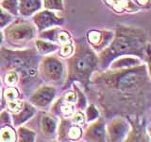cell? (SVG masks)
Instances as JSON below:
<instances>
[{
  "mask_svg": "<svg viewBox=\"0 0 151 142\" xmlns=\"http://www.w3.org/2000/svg\"><path fill=\"white\" fill-rule=\"evenodd\" d=\"M150 67L146 63L121 69L96 70L86 92L106 120L146 117L151 101Z\"/></svg>",
  "mask_w": 151,
  "mask_h": 142,
  "instance_id": "obj_1",
  "label": "cell"
},
{
  "mask_svg": "<svg viewBox=\"0 0 151 142\" xmlns=\"http://www.w3.org/2000/svg\"><path fill=\"white\" fill-rule=\"evenodd\" d=\"M122 56H135L149 65L150 43L145 30L142 28L118 25L114 36L105 49L97 53L98 68L106 69L111 62Z\"/></svg>",
  "mask_w": 151,
  "mask_h": 142,
  "instance_id": "obj_2",
  "label": "cell"
},
{
  "mask_svg": "<svg viewBox=\"0 0 151 142\" xmlns=\"http://www.w3.org/2000/svg\"><path fill=\"white\" fill-rule=\"evenodd\" d=\"M42 57L33 46L22 49H12L2 45L0 46V73L15 71L19 76L18 88L27 99L33 90L42 83L39 75Z\"/></svg>",
  "mask_w": 151,
  "mask_h": 142,
  "instance_id": "obj_3",
  "label": "cell"
},
{
  "mask_svg": "<svg viewBox=\"0 0 151 142\" xmlns=\"http://www.w3.org/2000/svg\"><path fill=\"white\" fill-rule=\"evenodd\" d=\"M74 41L75 49L73 54L65 60L66 79L60 90L63 91L77 83L86 93L92 75L99 69L97 53L87 44L85 37L74 38Z\"/></svg>",
  "mask_w": 151,
  "mask_h": 142,
  "instance_id": "obj_4",
  "label": "cell"
},
{
  "mask_svg": "<svg viewBox=\"0 0 151 142\" xmlns=\"http://www.w3.org/2000/svg\"><path fill=\"white\" fill-rule=\"evenodd\" d=\"M3 46L12 49H22L33 46L38 31L31 19L17 16L3 30Z\"/></svg>",
  "mask_w": 151,
  "mask_h": 142,
  "instance_id": "obj_5",
  "label": "cell"
},
{
  "mask_svg": "<svg viewBox=\"0 0 151 142\" xmlns=\"http://www.w3.org/2000/svg\"><path fill=\"white\" fill-rule=\"evenodd\" d=\"M39 75L42 83L60 89L66 79L65 60L56 54L42 56L39 64Z\"/></svg>",
  "mask_w": 151,
  "mask_h": 142,
  "instance_id": "obj_6",
  "label": "cell"
},
{
  "mask_svg": "<svg viewBox=\"0 0 151 142\" xmlns=\"http://www.w3.org/2000/svg\"><path fill=\"white\" fill-rule=\"evenodd\" d=\"M59 118L48 111L38 110L25 126L36 134V141H56Z\"/></svg>",
  "mask_w": 151,
  "mask_h": 142,
  "instance_id": "obj_7",
  "label": "cell"
},
{
  "mask_svg": "<svg viewBox=\"0 0 151 142\" xmlns=\"http://www.w3.org/2000/svg\"><path fill=\"white\" fill-rule=\"evenodd\" d=\"M60 92V96H57L54 101L52 102L48 112L58 118L71 117L76 111H78L76 108L77 93L72 86Z\"/></svg>",
  "mask_w": 151,
  "mask_h": 142,
  "instance_id": "obj_8",
  "label": "cell"
},
{
  "mask_svg": "<svg viewBox=\"0 0 151 142\" xmlns=\"http://www.w3.org/2000/svg\"><path fill=\"white\" fill-rule=\"evenodd\" d=\"M58 96V88L56 86L46 83H42L27 98L37 110H45L48 109L56 97Z\"/></svg>",
  "mask_w": 151,
  "mask_h": 142,
  "instance_id": "obj_9",
  "label": "cell"
},
{
  "mask_svg": "<svg viewBox=\"0 0 151 142\" xmlns=\"http://www.w3.org/2000/svg\"><path fill=\"white\" fill-rule=\"evenodd\" d=\"M130 129L129 121L127 117L116 116L106 121V137L109 142L125 141Z\"/></svg>",
  "mask_w": 151,
  "mask_h": 142,
  "instance_id": "obj_10",
  "label": "cell"
},
{
  "mask_svg": "<svg viewBox=\"0 0 151 142\" xmlns=\"http://www.w3.org/2000/svg\"><path fill=\"white\" fill-rule=\"evenodd\" d=\"M84 126L77 124L71 117L59 118L57 129V140L61 142L81 141Z\"/></svg>",
  "mask_w": 151,
  "mask_h": 142,
  "instance_id": "obj_11",
  "label": "cell"
},
{
  "mask_svg": "<svg viewBox=\"0 0 151 142\" xmlns=\"http://www.w3.org/2000/svg\"><path fill=\"white\" fill-rule=\"evenodd\" d=\"M31 21L35 25L38 33L53 27H63L65 23L64 17L59 16L54 11L40 9L31 16Z\"/></svg>",
  "mask_w": 151,
  "mask_h": 142,
  "instance_id": "obj_12",
  "label": "cell"
},
{
  "mask_svg": "<svg viewBox=\"0 0 151 142\" xmlns=\"http://www.w3.org/2000/svg\"><path fill=\"white\" fill-rule=\"evenodd\" d=\"M113 36H114V30L91 28L87 30L85 34V40L94 52L99 53L110 45Z\"/></svg>",
  "mask_w": 151,
  "mask_h": 142,
  "instance_id": "obj_13",
  "label": "cell"
},
{
  "mask_svg": "<svg viewBox=\"0 0 151 142\" xmlns=\"http://www.w3.org/2000/svg\"><path fill=\"white\" fill-rule=\"evenodd\" d=\"M81 141L85 142H105L106 137V118L100 116L97 120L84 126Z\"/></svg>",
  "mask_w": 151,
  "mask_h": 142,
  "instance_id": "obj_14",
  "label": "cell"
},
{
  "mask_svg": "<svg viewBox=\"0 0 151 142\" xmlns=\"http://www.w3.org/2000/svg\"><path fill=\"white\" fill-rule=\"evenodd\" d=\"M130 124V129L127 133L125 141H133V142H148L150 141V135L148 127L146 126L147 121L146 117H136V118H127Z\"/></svg>",
  "mask_w": 151,
  "mask_h": 142,
  "instance_id": "obj_15",
  "label": "cell"
},
{
  "mask_svg": "<svg viewBox=\"0 0 151 142\" xmlns=\"http://www.w3.org/2000/svg\"><path fill=\"white\" fill-rule=\"evenodd\" d=\"M37 37L55 43L60 47L74 43V37L71 32L63 27H53L48 30H42L38 33Z\"/></svg>",
  "mask_w": 151,
  "mask_h": 142,
  "instance_id": "obj_16",
  "label": "cell"
},
{
  "mask_svg": "<svg viewBox=\"0 0 151 142\" xmlns=\"http://www.w3.org/2000/svg\"><path fill=\"white\" fill-rule=\"evenodd\" d=\"M104 5L117 14H127L139 12L141 9L132 0H102Z\"/></svg>",
  "mask_w": 151,
  "mask_h": 142,
  "instance_id": "obj_17",
  "label": "cell"
},
{
  "mask_svg": "<svg viewBox=\"0 0 151 142\" xmlns=\"http://www.w3.org/2000/svg\"><path fill=\"white\" fill-rule=\"evenodd\" d=\"M37 109L32 105V104L26 99L24 105L19 111L16 113L11 114L12 125L17 128L19 126L25 125L26 123L30 120V118L37 113Z\"/></svg>",
  "mask_w": 151,
  "mask_h": 142,
  "instance_id": "obj_18",
  "label": "cell"
},
{
  "mask_svg": "<svg viewBox=\"0 0 151 142\" xmlns=\"http://www.w3.org/2000/svg\"><path fill=\"white\" fill-rule=\"evenodd\" d=\"M42 9V0H19V16L29 18Z\"/></svg>",
  "mask_w": 151,
  "mask_h": 142,
  "instance_id": "obj_19",
  "label": "cell"
},
{
  "mask_svg": "<svg viewBox=\"0 0 151 142\" xmlns=\"http://www.w3.org/2000/svg\"><path fill=\"white\" fill-rule=\"evenodd\" d=\"M142 63H145L138 57L135 56H122L114 59L110 64L108 68L110 69H121V68H127L132 67V66L139 65Z\"/></svg>",
  "mask_w": 151,
  "mask_h": 142,
  "instance_id": "obj_20",
  "label": "cell"
},
{
  "mask_svg": "<svg viewBox=\"0 0 151 142\" xmlns=\"http://www.w3.org/2000/svg\"><path fill=\"white\" fill-rule=\"evenodd\" d=\"M33 46L35 47L38 53L42 56L56 54L57 51L60 49V46L57 44H55V43H52L45 39H41V38L38 37H36L34 41H33Z\"/></svg>",
  "mask_w": 151,
  "mask_h": 142,
  "instance_id": "obj_21",
  "label": "cell"
},
{
  "mask_svg": "<svg viewBox=\"0 0 151 142\" xmlns=\"http://www.w3.org/2000/svg\"><path fill=\"white\" fill-rule=\"evenodd\" d=\"M16 128L12 124L0 125V142H16Z\"/></svg>",
  "mask_w": 151,
  "mask_h": 142,
  "instance_id": "obj_22",
  "label": "cell"
},
{
  "mask_svg": "<svg viewBox=\"0 0 151 142\" xmlns=\"http://www.w3.org/2000/svg\"><path fill=\"white\" fill-rule=\"evenodd\" d=\"M16 135L18 142H35L36 134L28 127L22 125L16 128Z\"/></svg>",
  "mask_w": 151,
  "mask_h": 142,
  "instance_id": "obj_23",
  "label": "cell"
},
{
  "mask_svg": "<svg viewBox=\"0 0 151 142\" xmlns=\"http://www.w3.org/2000/svg\"><path fill=\"white\" fill-rule=\"evenodd\" d=\"M0 7L12 14L13 17L19 16V0H1Z\"/></svg>",
  "mask_w": 151,
  "mask_h": 142,
  "instance_id": "obj_24",
  "label": "cell"
},
{
  "mask_svg": "<svg viewBox=\"0 0 151 142\" xmlns=\"http://www.w3.org/2000/svg\"><path fill=\"white\" fill-rule=\"evenodd\" d=\"M83 112L85 114V118H86V124L97 120V118L101 116L99 108L93 102L88 104L87 107L85 108V110Z\"/></svg>",
  "mask_w": 151,
  "mask_h": 142,
  "instance_id": "obj_25",
  "label": "cell"
},
{
  "mask_svg": "<svg viewBox=\"0 0 151 142\" xmlns=\"http://www.w3.org/2000/svg\"><path fill=\"white\" fill-rule=\"evenodd\" d=\"M42 9L54 12H63L64 3L63 0H42Z\"/></svg>",
  "mask_w": 151,
  "mask_h": 142,
  "instance_id": "obj_26",
  "label": "cell"
},
{
  "mask_svg": "<svg viewBox=\"0 0 151 142\" xmlns=\"http://www.w3.org/2000/svg\"><path fill=\"white\" fill-rule=\"evenodd\" d=\"M14 19V17L9 14L8 12L3 9L0 7V30H3L5 27H7L9 23H11Z\"/></svg>",
  "mask_w": 151,
  "mask_h": 142,
  "instance_id": "obj_27",
  "label": "cell"
},
{
  "mask_svg": "<svg viewBox=\"0 0 151 142\" xmlns=\"http://www.w3.org/2000/svg\"><path fill=\"white\" fill-rule=\"evenodd\" d=\"M71 120L81 126L86 125V118H85V114L83 111H76L73 114V116L71 117Z\"/></svg>",
  "mask_w": 151,
  "mask_h": 142,
  "instance_id": "obj_28",
  "label": "cell"
},
{
  "mask_svg": "<svg viewBox=\"0 0 151 142\" xmlns=\"http://www.w3.org/2000/svg\"><path fill=\"white\" fill-rule=\"evenodd\" d=\"M137 7L140 9H148L151 7V0H132Z\"/></svg>",
  "mask_w": 151,
  "mask_h": 142,
  "instance_id": "obj_29",
  "label": "cell"
},
{
  "mask_svg": "<svg viewBox=\"0 0 151 142\" xmlns=\"http://www.w3.org/2000/svg\"><path fill=\"white\" fill-rule=\"evenodd\" d=\"M3 32H2V30H0V46H1L2 45H3Z\"/></svg>",
  "mask_w": 151,
  "mask_h": 142,
  "instance_id": "obj_30",
  "label": "cell"
},
{
  "mask_svg": "<svg viewBox=\"0 0 151 142\" xmlns=\"http://www.w3.org/2000/svg\"><path fill=\"white\" fill-rule=\"evenodd\" d=\"M2 86V82H1V77H0V87Z\"/></svg>",
  "mask_w": 151,
  "mask_h": 142,
  "instance_id": "obj_31",
  "label": "cell"
},
{
  "mask_svg": "<svg viewBox=\"0 0 151 142\" xmlns=\"http://www.w3.org/2000/svg\"><path fill=\"white\" fill-rule=\"evenodd\" d=\"M0 1H1V0H0Z\"/></svg>",
  "mask_w": 151,
  "mask_h": 142,
  "instance_id": "obj_32",
  "label": "cell"
}]
</instances>
